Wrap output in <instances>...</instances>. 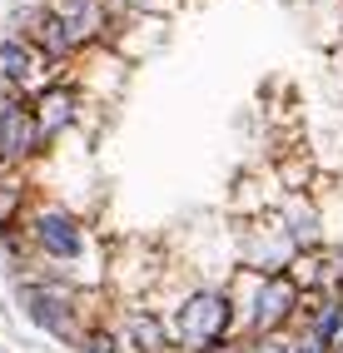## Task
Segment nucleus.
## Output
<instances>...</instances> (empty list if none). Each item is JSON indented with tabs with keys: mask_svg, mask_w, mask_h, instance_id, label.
<instances>
[{
	"mask_svg": "<svg viewBox=\"0 0 343 353\" xmlns=\"http://www.w3.org/2000/svg\"><path fill=\"white\" fill-rule=\"evenodd\" d=\"M224 328H229V299H219V294H194L179 309V334L194 339L199 348H209Z\"/></svg>",
	"mask_w": 343,
	"mask_h": 353,
	"instance_id": "obj_1",
	"label": "nucleus"
},
{
	"mask_svg": "<svg viewBox=\"0 0 343 353\" xmlns=\"http://www.w3.org/2000/svg\"><path fill=\"white\" fill-rule=\"evenodd\" d=\"M35 145H40L35 114H30L25 105H6V110H0V154L20 159V154H30Z\"/></svg>",
	"mask_w": 343,
	"mask_h": 353,
	"instance_id": "obj_2",
	"label": "nucleus"
},
{
	"mask_svg": "<svg viewBox=\"0 0 343 353\" xmlns=\"http://www.w3.org/2000/svg\"><path fill=\"white\" fill-rule=\"evenodd\" d=\"M293 309V284L289 279H273V284L259 294V309H254V323H259V334H269V328H279Z\"/></svg>",
	"mask_w": 343,
	"mask_h": 353,
	"instance_id": "obj_3",
	"label": "nucleus"
},
{
	"mask_svg": "<svg viewBox=\"0 0 343 353\" xmlns=\"http://www.w3.org/2000/svg\"><path fill=\"white\" fill-rule=\"evenodd\" d=\"M40 244L50 249V254H80V229H75V219L70 214H40Z\"/></svg>",
	"mask_w": 343,
	"mask_h": 353,
	"instance_id": "obj_4",
	"label": "nucleus"
},
{
	"mask_svg": "<svg viewBox=\"0 0 343 353\" xmlns=\"http://www.w3.org/2000/svg\"><path fill=\"white\" fill-rule=\"evenodd\" d=\"M0 65H6V75H10V80H25V70H30L25 45H20V40H6V45H0Z\"/></svg>",
	"mask_w": 343,
	"mask_h": 353,
	"instance_id": "obj_5",
	"label": "nucleus"
},
{
	"mask_svg": "<svg viewBox=\"0 0 343 353\" xmlns=\"http://www.w3.org/2000/svg\"><path fill=\"white\" fill-rule=\"evenodd\" d=\"M134 339H140L145 353H159V348H165V339H159V323H154V319H134Z\"/></svg>",
	"mask_w": 343,
	"mask_h": 353,
	"instance_id": "obj_6",
	"label": "nucleus"
},
{
	"mask_svg": "<svg viewBox=\"0 0 343 353\" xmlns=\"http://www.w3.org/2000/svg\"><path fill=\"white\" fill-rule=\"evenodd\" d=\"M324 343H343V314H333V319H329V328H324Z\"/></svg>",
	"mask_w": 343,
	"mask_h": 353,
	"instance_id": "obj_7",
	"label": "nucleus"
},
{
	"mask_svg": "<svg viewBox=\"0 0 343 353\" xmlns=\"http://www.w3.org/2000/svg\"><path fill=\"white\" fill-rule=\"evenodd\" d=\"M249 353H289V348H284V343H254Z\"/></svg>",
	"mask_w": 343,
	"mask_h": 353,
	"instance_id": "obj_8",
	"label": "nucleus"
}]
</instances>
